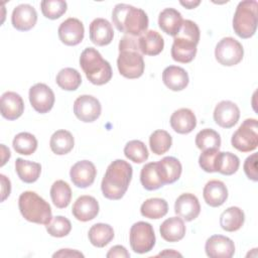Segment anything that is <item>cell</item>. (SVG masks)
Instances as JSON below:
<instances>
[{
	"label": "cell",
	"instance_id": "22",
	"mask_svg": "<svg viewBox=\"0 0 258 258\" xmlns=\"http://www.w3.org/2000/svg\"><path fill=\"white\" fill-rule=\"evenodd\" d=\"M156 167L163 185L175 182L180 177L182 170L180 161L173 156L163 157L161 160L156 162Z\"/></svg>",
	"mask_w": 258,
	"mask_h": 258
},
{
	"label": "cell",
	"instance_id": "26",
	"mask_svg": "<svg viewBox=\"0 0 258 258\" xmlns=\"http://www.w3.org/2000/svg\"><path fill=\"white\" fill-rule=\"evenodd\" d=\"M182 22L183 19L181 13L174 8H165L158 16L159 28L166 34L173 37L179 32Z\"/></svg>",
	"mask_w": 258,
	"mask_h": 258
},
{
	"label": "cell",
	"instance_id": "1",
	"mask_svg": "<svg viewBox=\"0 0 258 258\" xmlns=\"http://www.w3.org/2000/svg\"><path fill=\"white\" fill-rule=\"evenodd\" d=\"M132 174L133 169L129 162L123 159L112 161L107 167L101 182L103 196L112 201L122 199L128 189Z\"/></svg>",
	"mask_w": 258,
	"mask_h": 258
},
{
	"label": "cell",
	"instance_id": "38",
	"mask_svg": "<svg viewBox=\"0 0 258 258\" xmlns=\"http://www.w3.org/2000/svg\"><path fill=\"white\" fill-rule=\"evenodd\" d=\"M140 181L143 187L147 190H155L163 186L157 173L156 162L146 163L140 172Z\"/></svg>",
	"mask_w": 258,
	"mask_h": 258
},
{
	"label": "cell",
	"instance_id": "31",
	"mask_svg": "<svg viewBox=\"0 0 258 258\" xmlns=\"http://www.w3.org/2000/svg\"><path fill=\"white\" fill-rule=\"evenodd\" d=\"M88 237L93 246L103 248L113 240L114 230L108 224L98 223L90 228Z\"/></svg>",
	"mask_w": 258,
	"mask_h": 258
},
{
	"label": "cell",
	"instance_id": "7",
	"mask_svg": "<svg viewBox=\"0 0 258 258\" xmlns=\"http://www.w3.org/2000/svg\"><path fill=\"white\" fill-rule=\"evenodd\" d=\"M257 1L244 0L239 2L233 17V29L241 38L252 37L257 29Z\"/></svg>",
	"mask_w": 258,
	"mask_h": 258
},
{
	"label": "cell",
	"instance_id": "43",
	"mask_svg": "<svg viewBox=\"0 0 258 258\" xmlns=\"http://www.w3.org/2000/svg\"><path fill=\"white\" fill-rule=\"evenodd\" d=\"M45 228L50 236L61 238L70 234L72 230V224L66 217L55 216L47 225H45Z\"/></svg>",
	"mask_w": 258,
	"mask_h": 258
},
{
	"label": "cell",
	"instance_id": "19",
	"mask_svg": "<svg viewBox=\"0 0 258 258\" xmlns=\"http://www.w3.org/2000/svg\"><path fill=\"white\" fill-rule=\"evenodd\" d=\"M99 203L92 196H81L73 205L72 213L81 222H88L95 219L99 214Z\"/></svg>",
	"mask_w": 258,
	"mask_h": 258
},
{
	"label": "cell",
	"instance_id": "40",
	"mask_svg": "<svg viewBox=\"0 0 258 258\" xmlns=\"http://www.w3.org/2000/svg\"><path fill=\"white\" fill-rule=\"evenodd\" d=\"M196 145L202 151L212 148L219 149L221 146L220 134L211 128L202 129L196 135Z\"/></svg>",
	"mask_w": 258,
	"mask_h": 258
},
{
	"label": "cell",
	"instance_id": "51",
	"mask_svg": "<svg viewBox=\"0 0 258 258\" xmlns=\"http://www.w3.org/2000/svg\"><path fill=\"white\" fill-rule=\"evenodd\" d=\"M157 256H171V257H173V256H181V254L178 253V252H175L174 250L165 249L163 252H160Z\"/></svg>",
	"mask_w": 258,
	"mask_h": 258
},
{
	"label": "cell",
	"instance_id": "17",
	"mask_svg": "<svg viewBox=\"0 0 258 258\" xmlns=\"http://www.w3.org/2000/svg\"><path fill=\"white\" fill-rule=\"evenodd\" d=\"M37 21V12L35 8L29 4L17 5L11 15V23L14 28L19 31H28Z\"/></svg>",
	"mask_w": 258,
	"mask_h": 258
},
{
	"label": "cell",
	"instance_id": "5",
	"mask_svg": "<svg viewBox=\"0 0 258 258\" xmlns=\"http://www.w3.org/2000/svg\"><path fill=\"white\" fill-rule=\"evenodd\" d=\"M80 66L87 79L94 85L102 86L112 78V68L94 47L85 48L80 56Z\"/></svg>",
	"mask_w": 258,
	"mask_h": 258
},
{
	"label": "cell",
	"instance_id": "3",
	"mask_svg": "<svg viewBox=\"0 0 258 258\" xmlns=\"http://www.w3.org/2000/svg\"><path fill=\"white\" fill-rule=\"evenodd\" d=\"M117 67L119 73L127 79H137L143 75L145 64L138 37L125 35L120 39Z\"/></svg>",
	"mask_w": 258,
	"mask_h": 258
},
{
	"label": "cell",
	"instance_id": "33",
	"mask_svg": "<svg viewBox=\"0 0 258 258\" xmlns=\"http://www.w3.org/2000/svg\"><path fill=\"white\" fill-rule=\"evenodd\" d=\"M240 160L236 154L229 151H219L215 159L214 168L215 172H220L224 175H232L238 170Z\"/></svg>",
	"mask_w": 258,
	"mask_h": 258
},
{
	"label": "cell",
	"instance_id": "12",
	"mask_svg": "<svg viewBox=\"0 0 258 258\" xmlns=\"http://www.w3.org/2000/svg\"><path fill=\"white\" fill-rule=\"evenodd\" d=\"M28 96L32 108L40 114L49 112L54 105V93L47 85L43 83L33 85L29 89Z\"/></svg>",
	"mask_w": 258,
	"mask_h": 258
},
{
	"label": "cell",
	"instance_id": "36",
	"mask_svg": "<svg viewBox=\"0 0 258 258\" xmlns=\"http://www.w3.org/2000/svg\"><path fill=\"white\" fill-rule=\"evenodd\" d=\"M55 82L64 91H76L82 84V77L76 69L64 68L57 73Z\"/></svg>",
	"mask_w": 258,
	"mask_h": 258
},
{
	"label": "cell",
	"instance_id": "14",
	"mask_svg": "<svg viewBox=\"0 0 258 258\" xmlns=\"http://www.w3.org/2000/svg\"><path fill=\"white\" fill-rule=\"evenodd\" d=\"M96 174V166L92 161L89 160H81L76 162L70 170L72 182L80 188H86L92 185L95 181Z\"/></svg>",
	"mask_w": 258,
	"mask_h": 258
},
{
	"label": "cell",
	"instance_id": "11",
	"mask_svg": "<svg viewBox=\"0 0 258 258\" xmlns=\"http://www.w3.org/2000/svg\"><path fill=\"white\" fill-rule=\"evenodd\" d=\"M101 111L100 101L91 95H82L74 102V113L82 122H94L100 117Z\"/></svg>",
	"mask_w": 258,
	"mask_h": 258
},
{
	"label": "cell",
	"instance_id": "48",
	"mask_svg": "<svg viewBox=\"0 0 258 258\" xmlns=\"http://www.w3.org/2000/svg\"><path fill=\"white\" fill-rule=\"evenodd\" d=\"M53 258L55 257H84V254L79 252L78 250H72V249H60L57 252H55L52 255Z\"/></svg>",
	"mask_w": 258,
	"mask_h": 258
},
{
	"label": "cell",
	"instance_id": "20",
	"mask_svg": "<svg viewBox=\"0 0 258 258\" xmlns=\"http://www.w3.org/2000/svg\"><path fill=\"white\" fill-rule=\"evenodd\" d=\"M0 107L2 117L10 121L18 119L24 111V103L21 96L11 91L2 94Z\"/></svg>",
	"mask_w": 258,
	"mask_h": 258
},
{
	"label": "cell",
	"instance_id": "30",
	"mask_svg": "<svg viewBox=\"0 0 258 258\" xmlns=\"http://www.w3.org/2000/svg\"><path fill=\"white\" fill-rule=\"evenodd\" d=\"M75 145V139L68 130L60 129L55 131L49 140V147L54 154L63 155L69 153Z\"/></svg>",
	"mask_w": 258,
	"mask_h": 258
},
{
	"label": "cell",
	"instance_id": "8",
	"mask_svg": "<svg viewBox=\"0 0 258 258\" xmlns=\"http://www.w3.org/2000/svg\"><path fill=\"white\" fill-rule=\"evenodd\" d=\"M234 148L241 152H250L258 145V124L256 119H246L234 132L231 138Z\"/></svg>",
	"mask_w": 258,
	"mask_h": 258
},
{
	"label": "cell",
	"instance_id": "32",
	"mask_svg": "<svg viewBox=\"0 0 258 258\" xmlns=\"http://www.w3.org/2000/svg\"><path fill=\"white\" fill-rule=\"evenodd\" d=\"M15 170L23 182L32 183L38 179L41 172V165L38 162L17 158L15 161Z\"/></svg>",
	"mask_w": 258,
	"mask_h": 258
},
{
	"label": "cell",
	"instance_id": "13",
	"mask_svg": "<svg viewBox=\"0 0 258 258\" xmlns=\"http://www.w3.org/2000/svg\"><path fill=\"white\" fill-rule=\"evenodd\" d=\"M57 32L62 43L73 46L82 42L85 35V28L80 19L70 17L60 23Z\"/></svg>",
	"mask_w": 258,
	"mask_h": 258
},
{
	"label": "cell",
	"instance_id": "50",
	"mask_svg": "<svg viewBox=\"0 0 258 258\" xmlns=\"http://www.w3.org/2000/svg\"><path fill=\"white\" fill-rule=\"evenodd\" d=\"M200 3H201L200 0H198V1H180V4L182 6H184L186 9H194L198 5H200Z\"/></svg>",
	"mask_w": 258,
	"mask_h": 258
},
{
	"label": "cell",
	"instance_id": "29",
	"mask_svg": "<svg viewBox=\"0 0 258 258\" xmlns=\"http://www.w3.org/2000/svg\"><path fill=\"white\" fill-rule=\"evenodd\" d=\"M244 221L245 214L238 207H230L220 216V226L227 232L238 231L243 226Z\"/></svg>",
	"mask_w": 258,
	"mask_h": 258
},
{
	"label": "cell",
	"instance_id": "28",
	"mask_svg": "<svg viewBox=\"0 0 258 258\" xmlns=\"http://www.w3.org/2000/svg\"><path fill=\"white\" fill-rule=\"evenodd\" d=\"M160 236L167 242L180 241L185 235V226L180 217H170L166 219L159 228Z\"/></svg>",
	"mask_w": 258,
	"mask_h": 258
},
{
	"label": "cell",
	"instance_id": "16",
	"mask_svg": "<svg viewBox=\"0 0 258 258\" xmlns=\"http://www.w3.org/2000/svg\"><path fill=\"white\" fill-rule=\"evenodd\" d=\"M214 120L222 128H232L240 118V109L232 101H221L214 110Z\"/></svg>",
	"mask_w": 258,
	"mask_h": 258
},
{
	"label": "cell",
	"instance_id": "2",
	"mask_svg": "<svg viewBox=\"0 0 258 258\" xmlns=\"http://www.w3.org/2000/svg\"><path fill=\"white\" fill-rule=\"evenodd\" d=\"M112 21L120 32L135 37L147 31L149 23L144 10L125 3L115 5L112 12Z\"/></svg>",
	"mask_w": 258,
	"mask_h": 258
},
{
	"label": "cell",
	"instance_id": "46",
	"mask_svg": "<svg viewBox=\"0 0 258 258\" xmlns=\"http://www.w3.org/2000/svg\"><path fill=\"white\" fill-rule=\"evenodd\" d=\"M108 258H114V257H121V258H129L130 254L129 252L126 250V248L124 246L121 245H116L113 246L109 252L106 255Z\"/></svg>",
	"mask_w": 258,
	"mask_h": 258
},
{
	"label": "cell",
	"instance_id": "47",
	"mask_svg": "<svg viewBox=\"0 0 258 258\" xmlns=\"http://www.w3.org/2000/svg\"><path fill=\"white\" fill-rule=\"evenodd\" d=\"M1 179V202H4L10 195L11 191V182L4 174H0Z\"/></svg>",
	"mask_w": 258,
	"mask_h": 258
},
{
	"label": "cell",
	"instance_id": "34",
	"mask_svg": "<svg viewBox=\"0 0 258 258\" xmlns=\"http://www.w3.org/2000/svg\"><path fill=\"white\" fill-rule=\"evenodd\" d=\"M168 212V205L164 199L151 198L143 202L140 207V213L143 217L148 219H160Z\"/></svg>",
	"mask_w": 258,
	"mask_h": 258
},
{
	"label": "cell",
	"instance_id": "25",
	"mask_svg": "<svg viewBox=\"0 0 258 258\" xmlns=\"http://www.w3.org/2000/svg\"><path fill=\"white\" fill-rule=\"evenodd\" d=\"M163 84L171 91H182L189 82L188 75L184 69L177 66H169L162 72Z\"/></svg>",
	"mask_w": 258,
	"mask_h": 258
},
{
	"label": "cell",
	"instance_id": "21",
	"mask_svg": "<svg viewBox=\"0 0 258 258\" xmlns=\"http://www.w3.org/2000/svg\"><path fill=\"white\" fill-rule=\"evenodd\" d=\"M90 39L99 46L108 45L114 37L112 24L105 18H95L90 24Z\"/></svg>",
	"mask_w": 258,
	"mask_h": 258
},
{
	"label": "cell",
	"instance_id": "15",
	"mask_svg": "<svg viewBox=\"0 0 258 258\" xmlns=\"http://www.w3.org/2000/svg\"><path fill=\"white\" fill-rule=\"evenodd\" d=\"M205 250L211 258H231L235 253V244L226 236L213 235L206 241Z\"/></svg>",
	"mask_w": 258,
	"mask_h": 258
},
{
	"label": "cell",
	"instance_id": "10",
	"mask_svg": "<svg viewBox=\"0 0 258 258\" xmlns=\"http://www.w3.org/2000/svg\"><path fill=\"white\" fill-rule=\"evenodd\" d=\"M244 55L242 44L235 38L228 36L222 38L216 45L215 57L219 63L225 67L238 64Z\"/></svg>",
	"mask_w": 258,
	"mask_h": 258
},
{
	"label": "cell",
	"instance_id": "44",
	"mask_svg": "<svg viewBox=\"0 0 258 258\" xmlns=\"http://www.w3.org/2000/svg\"><path fill=\"white\" fill-rule=\"evenodd\" d=\"M218 152H219V149L212 148V149L204 150L201 153V155L199 157V164L204 171L215 172L214 163H215V159H216Z\"/></svg>",
	"mask_w": 258,
	"mask_h": 258
},
{
	"label": "cell",
	"instance_id": "9",
	"mask_svg": "<svg viewBox=\"0 0 258 258\" xmlns=\"http://www.w3.org/2000/svg\"><path fill=\"white\" fill-rule=\"evenodd\" d=\"M129 241L132 250L138 254H144L152 250L155 245V234L151 224L137 222L131 226Z\"/></svg>",
	"mask_w": 258,
	"mask_h": 258
},
{
	"label": "cell",
	"instance_id": "42",
	"mask_svg": "<svg viewBox=\"0 0 258 258\" xmlns=\"http://www.w3.org/2000/svg\"><path fill=\"white\" fill-rule=\"evenodd\" d=\"M40 8L44 17L54 20L66 13L68 4L63 0H43L40 2Z\"/></svg>",
	"mask_w": 258,
	"mask_h": 258
},
{
	"label": "cell",
	"instance_id": "23",
	"mask_svg": "<svg viewBox=\"0 0 258 258\" xmlns=\"http://www.w3.org/2000/svg\"><path fill=\"white\" fill-rule=\"evenodd\" d=\"M171 128L179 134H188L197 126L195 113L188 108H180L174 111L169 119Z\"/></svg>",
	"mask_w": 258,
	"mask_h": 258
},
{
	"label": "cell",
	"instance_id": "6",
	"mask_svg": "<svg viewBox=\"0 0 258 258\" xmlns=\"http://www.w3.org/2000/svg\"><path fill=\"white\" fill-rule=\"evenodd\" d=\"M18 208L22 217L31 223L47 225L52 219L49 204L31 190H26L19 196Z\"/></svg>",
	"mask_w": 258,
	"mask_h": 258
},
{
	"label": "cell",
	"instance_id": "49",
	"mask_svg": "<svg viewBox=\"0 0 258 258\" xmlns=\"http://www.w3.org/2000/svg\"><path fill=\"white\" fill-rule=\"evenodd\" d=\"M1 152H2V161H1V166H3L7 160L10 158L11 154H10V151L9 149L4 145V144H1Z\"/></svg>",
	"mask_w": 258,
	"mask_h": 258
},
{
	"label": "cell",
	"instance_id": "4",
	"mask_svg": "<svg viewBox=\"0 0 258 258\" xmlns=\"http://www.w3.org/2000/svg\"><path fill=\"white\" fill-rule=\"evenodd\" d=\"M200 35V28L196 22L189 19L183 20L179 32L173 37L171 45L173 60L181 63L190 62L197 54Z\"/></svg>",
	"mask_w": 258,
	"mask_h": 258
},
{
	"label": "cell",
	"instance_id": "37",
	"mask_svg": "<svg viewBox=\"0 0 258 258\" xmlns=\"http://www.w3.org/2000/svg\"><path fill=\"white\" fill-rule=\"evenodd\" d=\"M172 145V137L165 130H155L149 137V146L151 151L156 155L166 153Z\"/></svg>",
	"mask_w": 258,
	"mask_h": 258
},
{
	"label": "cell",
	"instance_id": "18",
	"mask_svg": "<svg viewBox=\"0 0 258 258\" xmlns=\"http://www.w3.org/2000/svg\"><path fill=\"white\" fill-rule=\"evenodd\" d=\"M174 212L185 222H190L200 215L201 205L195 195L184 192L176 199L174 204Z\"/></svg>",
	"mask_w": 258,
	"mask_h": 258
},
{
	"label": "cell",
	"instance_id": "24",
	"mask_svg": "<svg viewBox=\"0 0 258 258\" xmlns=\"http://www.w3.org/2000/svg\"><path fill=\"white\" fill-rule=\"evenodd\" d=\"M203 196L207 205L217 208L222 206L228 199V188L223 181L219 179H212L206 183Z\"/></svg>",
	"mask_w": 258,
	"mask_h": 258
},
{
	"label": "cell",
	"instance_id": "27",
	"mask_svg": "<svg viewBox=\"0 0 258 258\" xmlns=\"http://www.w3.org/2000/svg\"><path fill=\"white\" fill-rule=\"evenodd\" d=\"M138 45L142 54L157 55L163 50L164 40L156 30H147L138 36Z\"/></svg>",
	"mask_w": 258,
	"mask_h": 258
},
{
	"label": "cell",
	"instance_id": "45",
	"mask_svg": "<svg viewBox=\"0 0 258 258\" xmlns=\"http://www.w3.org/2000/svg\"><path fill=\"white\" fill-rule=\"evenodd\" d=\"M244 172L247 177L253 181H257V153L248 156L244 162Z\"/></svg>",
	"mask_w": 258,
	"mask_h": 258
},
{
	"label": "cell",
	"instance_id": "41",
	"mask_svg": "<svg viewBox=\"0 0 258 258\" xmlns=\"http://www.w3.org/2000/svg\"><path fill=\"white\" fill-rule=\"evenodd\" d=\"M124 154L129 160L135 163H142L146 161L149 156L145 144L140 140H131L127 142L124 147Z\"/></svg>",
	"mask_w": 258,
	"mask_h": 258
},
{
	"label": "cell",
	"instance_id": "39",
	"mask_svg": "<svg viewBox=\"0 0 258 258\" xmlns=\"http://www.w3.org/2000/svg\"><path fill=\"white\" fill-rule=\"evenodd\" d=\"M12 145L17 153L22 155H30L37 148V140L31 133L20 132L14 137Z\"/></svg>",
	"mask_w": 258,
	"mask_h": 258
},
{
	"label": "cell",
	"instance_id": "35",
	"mask_svg": "<svg viewBox=\"0 0 258 258\" xmlns=\"http://www.w3.org/2000/svg\"><path fill=\"white\" fill-rule=\"evenodd\" d=\"M50 198L53 205L58 209L67 208L72 200V189L68 182L58 179L50 187Z\"/></svg>",
	"mask_w": 258,
	"mask_h": 258
}]
</instances>
